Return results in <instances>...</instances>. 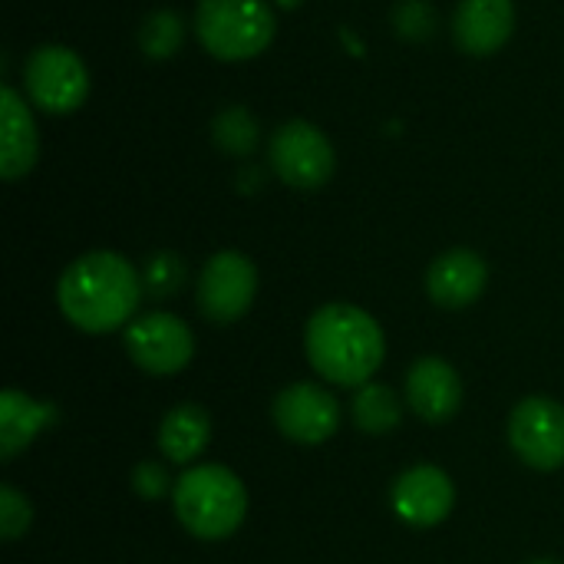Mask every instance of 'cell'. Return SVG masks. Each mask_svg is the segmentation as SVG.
I'll list each match as a JSON object with an SVG mask.
<instances>
[{
    "label": "cell",
    "mask_w": 564,
    "mask_h": 564,
    "mask_svg": "<svg viewBox=\"0 0 564 564\" xmlns=\"http://www.w3.org/2000/svg\"><path fill=\"white\" fill-rule=\"evenodd\" d=\"M142 291V274L122 254L89 251L59 274L56 301L63 317L83 334H112L132 324Z\"/></svg>",
    "instance_id": "6da1fadb"
},
{
    "label": "cell",
    "mask_w": 564,
    "mask_h": 564,
    "mask_svg": "<svg viewBox=\"0 0 564 564\" xmlns=\"http://www.w3.org/2000/svg\"><path fill=\"white\" fill-rule=\"evenodd\" d=\"M304 350L321 380L360 390L380 370L387 340L380 324L364 307L334 301L311 314Z\"/></svg>",
    "instance_id": "7a4b0ae2"
},
{
    "label": "cell",
    "mask_w": 564,
    "mask_h": 564,
    "mask_svg": "<svg viewBox=\"0 0 564 564\" xmlns=\"http://www.w3.org/2000/svg\"><path fill=\"white\" fill-rule=\"evenodd\" d=\"M172 506L185 532L202 542H221L241 529L248 516V492L231 469L205 463L178 476L172 486Z\"/></svg>",
    "instance_id": "3957f363"
},
{
    "label": "cell",
    "mask_w": 564,
    "mask_h": 564,
    "mask_svg": "<svg viewBox=\"0 0 564 564\" xmlns=\"http://www.w3.org/2000/svg\"><path fill=\"white\" fill-rule=\"evenodd\" d=\"M278 33L268 0H198L195 36L205 53L225 63L261 56Z\"/></svg>",
    "instance_id": "277c9868"
},
{
    "label": "cell",
    "mask_w": 564,
    "mask_h": 564,
    "mask_svg": "<svg viewBox=\"0 0 564 564\" xmlns=\"http://www.w3.org/2000/svg\"><path fill=\"white\" fill-rule=\"evenodd\" d=\"M23 89L36 109L50 116H66L86 102L89 73L76 50L63 43H43L30 50L23 63Z\"/></svg>",
    "instance_id": "5b68a950"
},
{
    "label": "cell",
    "mask_w": 564,
    "mask_h": 564,
    "mask_svg": "<svg viewBox=\"0 0 564 564\" xmlns=\"http://www.w3.org/2000/svg\"><path fill=\"white\" fill-rule=\"evenodd\" d=\"M268 162L284 185L301 192L327 185L337 169L330 139L307 119H291L274 129L268 142Z\"/></svg>",
    "instance_id": "8992f818"
},
{
    "label": "cell",
    "mask_w": 564,
    "mask_h": 564,
    "mask_svg": "<svg viewBox=\"0 0 564 564\" xmlns=\"http://www.w3.org/2000/svg\"><path fill=\"white\" fill-rule=\"evenodd\" d=\"M258 294V268L241 251H218L198 274V311L212 324L241 321Z\"/></svg>",
    "instance_id": "52a82bcc"
},
{
    "label": "cell",
    "mask_w": 564,
    "mask_h": 564,
    "mask_svg": "<svg viewBox=\"0 0 564 564\" xmlns=\"http://www.w3.org/2000/svg\"><path fill=\"white\" fill-rule=\"evenodd\" d=\"M122 340H126L129 360L152 377H172V373L185 370L195 357L192 330L185 327V321H178L175 314H165V311L132 321L126 327Z\"/></svg>",
    "instance_id": "ba28073f"
},
{
    "label": "cell",
    "mask_w": 564,
    "mask_h": 564,
    "mask_svg": "<svg viewBox=\"0 0 564 564\" xmlns=\"http://www.w3.org/2000/svg\"><path fill=\"white\" fill-rule=\"evenodd\" d=\"M509 443L516 456L539 469L555 473L564 466V406L549 397H525L509 416Z\"/></svg>",
    "instance_id": "9c48e42d"
},
{
    "label": "cell",
    "mask_w": 564,
    "mask_h": 564,
    "mask_svg": "<svg viewBox=\"0 0 564 564\" xmlns=\"http://www.w3.org/2000/svg\"><path fill=\"white\" fill-rule=\"evenodd\" d=\"M274 423L281 436L301 446H321L340 430V403L317 383H291L278 393Z\"/></svg>",
    "instance_id": "30bf717a"
},
{
    "label": "cell",
    "mask_w": 564,
    "mask_h": 564,
    "mask_svg": "<svg viewBox=\"0 0 564 564\" xmlns=\"http://www.w3.org/2000/svg\"><path fill=\"white\" fill-rule=\"evenodd\" d=\"M390 506L397 519L413 529H433L449 519L456 506V486L440 466H413L397 476L390 489Z\"/></svg>",
    "instance_id": "8fae6325"
},
{
    "label": "cell",
    "mask_w": 564,
    "mask_h": 564,
    "mask_svg": "<svg viewBox=\"0 0 564 564\" xmlns=\"http://www.w3.org/2000/svg\"><path fill=\"white\" fill-rule=\"evenodd\" d=\"M406 403L420 420L433 426L449 423L463 406V380L456 367L440 357L416 360L406 373Z\"/></svg>",
    "instance_id": "7c38bea8"
},
{
    "label": "cell",
    "mask_w": 564,
    "mask_h": 564,
    "mask_svg": "<svg viewBox=\"0 0 564 564\" xmlns=\"http://www.w3.org/2000/svg\"><path fill=\"white\" fill-rule=\"evenodd\" d=\"M516 30L512 0H459L453 13V36L469 56H492Z\"/></svg>",
    "instance_id": "4fadbf2b"
},
{
    "label": "cell",
    "mask_w": 564,
    "mask_h": 564,
    "mask_svg": "<svg viewBox=\"0 0 564 564\" xmlns=\"http://www.w3.org/2000/svg\"><path fill=\"white\" fill-rule=\"evenodd\" d=\"M486 281H489V268L469 248H449L426 271V291L433 304L449 311L476 304L486 291Z\"/></svg>",
    "instance_id": "5bb4252c"
},
{
    "label": "cell",
    "mask_w": 564,
    "mask_h": 564,
    "mask_svg": "<svg viewBox=\"0 0 564 564\" xmlns=\"http://www.w3.org/2000/svg\"><path fill=\"white\" fill-rule=\"evenodd\" d=\"M40 155V135L26 99L13 89H0V175L7 182L23 178Z\"/></svg>",
    "instance_id": "9a60e30c"
},
{
    "label": "cell",
    "mask_w": 564,
    "mask_h": 564,
    "mask_svg": "<svg viewBox=\"0 0 564 564\" xmlns=\"http://www.w3.org/2000/svg\"><path fill=\"white\" fill-rule=\"evenodd\" d=\"M59 420L53 403L33 400L20 390L0 393V463H13L46 426Z\"/></svg>",
    "instance_id": "2e32d148"
},
{
    "label": "cell",
    "mask_w": 564,
    "mask_h": 564,
    "mask_svg": "<svg viewBox=\"0 0 564 564\" xmlns=\"http://www.w3.org/2000/svg\"><path fill=\"white\" fill-rule=\"evenodd\" d=\"M212 443V416L198 403H178L159 426V453L169 463H192Z\"/></svg>",
    "instance_id": "e0dca14e"
},
{
    "label": "cell",
    "mask_w": 564,
    "mask_h": 564,
    "mask_svg": "<svg viewBox=\"0 0 564 564\" xmlns=\"http://www.w3.org/2000/svg\"><path fill=\"white\" fill-rule=\"evenodd\" d=\"M403 420L397 393L383 383H364L354 397V423L370 436H387Z\"/></svg>",
    "instance_id": "ac0fdd59"
},
{
    "label": "cell",
    "mask_w": 564,
    "mask_h": 564,
    "mask_svg": "<svg viewBox=\"0 0 564 564\" xmlns=\"http://www.w3.org/2000/svg\"><path fill=\"white\" fill-rule=\"evenodd\" d=\"M212 139L228 155H251L261 142V126L245 106H228L212 122Z\"/></svg>",
    "instance_id": "d6986e66"
},
{
    "label": "cell",
    "mask_w": 564,
    "mask_h": 564,
    "mask_svg": "<svg viewBox=\"0 0 564 564\" xmlns=\"http://www.w3.org/2000/svg\"><path fill=\"white\" fill-rule=\"evenodd\" d=\"M182 36H185V23L175 10H152L142 20L139 46L149 59H169L182 46Z\"/></svg>",
    "instance_id": "ffe728a7"
},
{
    "label": "cell",
    "mask_w": 564,
    "mask_h": 564,
    "mask_svg": "<svg viewBox=\"0 0 564 564\" xmlns=\"http://www.w3.org/2000/svg\"><path fill=\"white\" fill-rule=\"evenodd\" d=\"M185 281V264L178 254L172 251H159L149 258L145 271H142V288L152 294V297H172Z\"/></svg>",
    "instance_id": "44dd1931"
},
{
    "label": "cell",
    "mask_w": 564,
    "mask_h": 564,
    "mask_svg": "<svg viewBox=\"0 0 564 564\" xmlns=\"http://www.w3.org/2000/svg\"><path fill=\"white\" fill-rule=\"evenodd\" d=\"M33 522V509L26 496H20L10 482L0 486V535L3 542H17Z\"/></svg>",
    "instance_id": "7402d4cb"
},
{
    "label": "cell",
    "mask_w": 564,
    "mask_h": 564,
    "mask_svg": "<svg viewBox=\"0 0 564 564\" xmlns=\"http://www.w3.org/2000/svg\"><path fill=\"white\" fill-rule=\"evenodd\" d=\"M393 26L406 40H430L436 30V10L426 0H403L393 10Z\"/></svg>",
    "instance_id": "603a6c76"
},
{
    "label": "cell",
    "mask_w": 564,
    "mask_h": 564,
    "mask_svg": "<svg viewBox=\"0 0 564 564\" xmlns=\"http://www.w3.org/2000/svg\"><path fill=\"white\" fill-rule=\"evenodd\" d=\"M132 489L142 499H162L169 492V476H165V469L155 459H145V463H139L132 469Z\"/></svg>",
    "instance_id": "cb8c5ba5"
},
{
    "label": "cell",
    "mask_w": 564,
    "mask_h": 564,
    "mask_svg": "<svg viewBox=\"0 0 564 564\" xmlns=\"http://www.w3.org/2000/svg\"><path fill=\"white\" fill-rule=\"evenodd\" d=\"M278 7H284V10H294V7H301L304 0H274Z\"/></svg>",
    "instance_id": "d4e9b609"
},
{
    "label": "cell",
    "mask_w": 564,
    "mask_h": 564,
    "mask_svg": "<svg viewBox=\"0 0 564 564\" xmlns=\"http://www.w3.org/2000/svg\"><path fill=\"white\" fill-rule=\"evenodd\" d=\"M532 564H558V562H549V558H539V562H532Z\"/></svg>",
    "instance_id": "484cf974"
}]
</instances>
